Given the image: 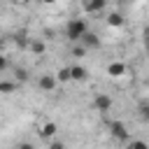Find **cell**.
<instances>
[{"label": "cell", "mask_w": 149, "mask_h": 149, "mask_svg": "<svg viewBox=\"0 0 149 149\" xmlns=\"http://www.w3.org/2000/svg\"><path fill=\"white\" fill-rule=\"evenodd\" d=\"M86 30H88V23H86L84 19H72V21L65 26V37L72 40V42H79Z\"/></svg>", "instance_id": "cell-1"}, {"label": "cell", "mask_w": 149, "mask_h": 149, "mask_svg": "<svg viewBox=\"0 0 149 149\" xmlns=\"http://www.w3.org/2000/svg\"><path fill=\"white\" fill-rule=\"evenodd\" d=\"M107 128H109V133H112V137L114 140H119V142H128L130 140V133H128V128H126V123L123 121H109L107 123Z\"/></svg>", "instance_id": "cell-2"}, {"label": "cell", "mask_w": 149, "mask_h": 149, "mask_svg": "<svg viewBox=\"0 0 149 149\" xmlns=\"http://www.w3.org/2000/svg\"><path fill=\"white\" fill-rule=\"evenodd\" d=\"M56 130H58V126H56V121H51V119H44V121L37 123V135H40L42 140H54V137H56Z\"/></svg>", "instance_id": "cell-3"}, {"label": "cell", "mask_w": 149, "mask_h": 149, "mask_svg": "<svg viewBox=\"0 0 149 149\" xmlns=\"http://www.w3.org/2000/svg\"><path fill=\"white\" fill-rule=\"evenodd\" d=\"M112 105H114V100H112V95H107V93H98V95L93 98V102H91V107H93L95 112H109Z\"/></svg>", "instance_id": "cell-4"}, {"label": "cell", "mask_w": 149, "mask_h": 149, "mask_svg": "<svg viewBox=\"0 0 149 149\" xmlns=\"http://www.w3.org/2000/svg\"><path fill=\"white\" fill-rule=\"evenodd\" d=\"M37 86H40V91L51 93V91H56L58 81H56V77H54L51 72H44V74H40V77H37Z\"/></svg>", "instance_id": "cell-5"}, {"label": "cell", "mask_w": 149, "mask_h": 149, "mask_svg": "<svg viewBox=\"0 0 149 149\" xmlns=\"http://www.w3.org/2000/svg\"><path fill=\"white\" fill-rule=\"evenodd\" d=\"M107 7V0H84V12L86 14H100Z\"/></svg>", "instance_id": "cell-6"}, {"label": "cell", "mask_w": 149, "mask_h": 149, "mask_svg": "<svg viewBox=\"0 0 149 149\" xmlns=\"http://www.w3.org/2000/svg\"><path fill=\"white\" fill-rule=\"evenodd\" d=\"M86 77H88V70L84 68V65H70V81H86Z\"/></svg>", "instance_id": "cell-7"}, {"label": "cell", "mask_w": 149, "mask_h": 149, "mask_svg": "<svg viewBox=\"0 0 149 149\" xmlns=\"http://www.w3.org/2000/svg\"><path fill=\"white\" fill-rule=\"evenodd\" d=\"M86 49H98L100 47V37L95 35V33H91V30H86L84 35H81V40H79Z\"/></svg>", "instance_id": "cell-8"}, {"label": "cell", "mask_w": 149, "mask_h": 149, "mask_svg": "<svg viewBox=\"0 0 149 149\" xmlns=\"http://www.w3.org/2000/svg\"><path fill=\"white\" fill-rule=\"evenodd\" d=\"M126 70H128V65L121 63V61H112V63L107 65V74H109V77H123Z\"/></svg>", "instance_id": "cell-9"}, {"label": "cell", "mask_w": 149, "mask_h": 149, "mask_svg": "<svg viewBox=\"0 0 149 149\" xmlns=\"http://www.w3.org/2000/svg\"><path fill=\"white\" fill-rule=\"evenodd\" d=\"M28 49H30L33 54L42 56V54L47 51V44H44V40H40V37H30V40H28Z\"/></svg>", "instance_id": "cell-10"}, {"label": "cell", "mask_w": 149, "mask_h": 149, "mask_svg": "<svg viewBox=\"0 0 149 149\" xmlns=\"http://www.w3.org/2000/svg\"><path fill=\"white\" fill-rule=\"evenodd\" d=\"M105 21H107V26H109V28H121V26H123V16H121L119 12H109Z\"/></svg>", "instance_id": "cell-11"}, {"label": "cell", "mask_w": 149, "mask_h": 149, "mask_svg": "<svg viewBox=\"0 0 149 149\" xmlns=\"http://www.w3.org/2000/svg\"><path fill=\"white\" fill-rule=\"evenodd\" d=\"M86 51H88V49H86L81 42H74V44H72V49H70V54H72L74 58H84V56H86Z\"/></svg>", "instance_id": "cell-12"}, {"label": "cell", "mask_w": 149, "mask_h": 149, "mask_svg": "<svg viewBox=\"0 0 149 149\" xmlns=\"http://www.w3.org/2000/svg\"><path fill=\"white\" fill-rule=\"evenodd\" d=\"M16 88H19V84H16V81H5V79L0 81V93H5V95L14 93Z\"/></svg>", "instance_id": "cell-13"}, {"label": "cell", "mask_w": 149, "mask_h": 149, "mask_svg": "<svg viewBox=\"0 0 149 149\" xmlns=\"http://www.w3.org/2000/svg\"><path fill=\"white\" fill-rule=\"evenodd\" d=\"M54 77H56V81H58V84H68V81H70V68H61Z\"/></svg>", "instance_id": "cell-14"}, {"label": "cell", "mask_w": 149, "mask_h": 149, "mask_svg": "<svg viewBox=\"0 0 149 149\" xmlns=\"http://www.w3.org/2000/svg\"><path fill=\"white\" fill-rule=\"evenodd\" d=\"M14 74H16V79H14L16 84H23V81L28 79V70H26V68H16V70H14Z\"/></svg>", "instance_id": "cell-15"}, {"label": "cell", "mask_w": 149, "mask_h": 149, "mask_svg": "<svg viewBox=\"0 0 149 149\" xmlns=\"http://www.w3.org/2000/svg\"><path fill=\"white\" fill-rule=\"evenodd\" d=\"M128 149H149V144H147L144 140H130Z\"/></svg>", "instance_id": "cell-16"}, {"label": "cell", "mask_w": 149, "mask_h": 149, "mask_svg": "<svg viewBox=\"0 0 149 149\" xmlns=\"http://www.w3.org/2000/svg\"><path fill=\"white\" fill-rule=\"evenodd\" d=\"M140 116H142V121H147V119H149V107H147V102H142V105H140Z\"/></svg>", "instance_id": "cell-17"}, {"label": "cell", "mask_w": 149, "mask_h": 149, "mask_svg": "<svg viewBox=\"0 0 149 149\" xmlns=\"http://www.w3.org/2000/svg\"><path fill=\"white\" fill-rule=\"evenodd\" d=\"M47 149H65V144L61 140H49V147Z\"/></svg>", "instance_id": "cell-18"}, {"label": "cell", "mask_w": 149, "mask_h": 149, "mask_svg": "<svg viewBox=\"0 0 149 149\" xmlns=\"http://www.w3.org/2000/svg\"><path fill=\"white\" fill-rule=\"evenodd\" d=\"M14 42H16L19 47H28V37H26V35H16V37H14Z\"/></svg>", "instance_id": "cell-19"}, {"label": "cell", "mask_w": 149, "mask_h": 149, "mask_svg": "<svg viewBox=\"0 0 149 149\" xmlns=\"http://www.w3.org/2000/svg\"><path fill=\"white\" fill-rule=\"evenodd\" d=\"M5 70H7V58L0 54V72H5Z\"/></svg>", "instance_id": "cell-20"}, {"label": "cell", "mask_w": 149, "mask_h": 149, "mask_svg": "<svg viewBox=\"0 0 149 149\" xmlns=\"http://www.w3.org/2000/svg\"><path fill=\"white\" fill-rule=\"evenodd\" d=\"M16 149H35V144H30V142H21Z\"/></svg>", "instance_id": "cell-21"}, {"label": "cell", "mask_w": 149, "mask_h": 149, "mask_svg": "<svg viewBox=\"0 0 149 149\" xmlns=\"http://www.w3.org/2000/svg\"><path fill=\"white\" fill-rule=\"evenodd\" d=\"M42 2H47V5H51V2H56V0H42Z\"/></svg>", "instance_id": "cell-22"}, {"label": "cell", "mask_w": 149, "mask_h": 149, "mask_svg": "<svg viewBox=\"0 0 149 149\" xmlns=\"http://www.w3.org/2000/svg\"><path fill=\"white\" fill-rule=\"evenodd\" d=\"M9 2H19V0H9Z\"/></svg>", "instance_id": "cell-23"}, {"label": "cell", "mask_w": 149, "mask_h": 149, "mask_svg": "<svg viewBox=\"0 0 149 149\" xmlns=\"http://www.w3.org/2000/svg\"><path fill=\"white\" fill-rule=\"evenodd\" d=\"M123 2H130V0H123Z\"/></svg>", "instance_id": "cell-24"}]
</instances>
